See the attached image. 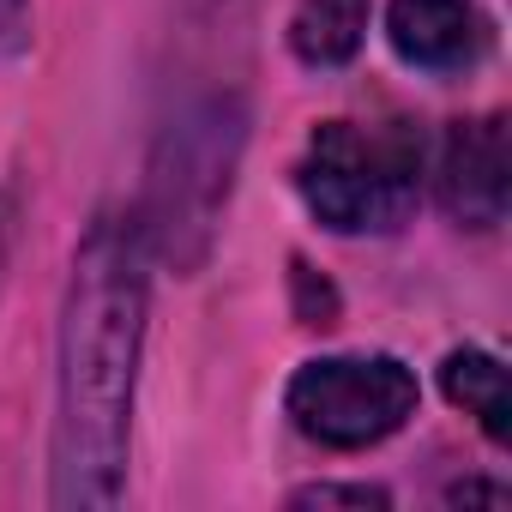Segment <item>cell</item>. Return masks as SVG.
I'll use <instances>...</instances> for the list:
<instances>
[{
  "label": "cell",
  "instance_id": "4",
  "mask_svg": "<svg viewBox=\"0 0 512 512\" xmlns=\"http://www.w3.org/2000/svg\"><path fill=\"white\" fill-rule=\"evenodd\" d=\"M241 127L223 115L175 127V163L157 175V229H211L223 193H229V163H235Z\"/></svg>",
  "mask_w": 512,
  "mask_h": 512
},
{
  "label": "cell",
  "instance_id": "1",
  "mask_svg": "<svg viewBox=\"0 0 512 512\" xmlns=\"http://www.w3.org/2000/svg\"><path fill=\"white\" fill-rule=\"evenodd\" d=\"M139 332H145V235L121 217H103L73 260L67 326H61L55 506H109L121 494Z\"/></svg>",
  "mask_w": 512,
  "mask_h": 512
},
{
  "label": "cell",
  "instance_id": "9",
  "mask_svg": "<svg viewBox=\"0 0 512 512\" xmlns=\"http://www.w3.org/2000/svg\"><path fill=\"white\" fill-rule=\"evenodd\" d=\"M296 506H386V494L380 488H302L296 494Z\"/></svg>",
  "mask_w": 512,
  "mask_h": 512
},
{
  "label": "cell",
  "instance_id": "8",
  "mask_svg": "<svg viewBox=\"0 0 512 512\" xmlns=\"http://www.w3.org/2000/svg\"><path fill=\"white\" fill-rule=\"evenodd\" d=\"M440 386L446 398L482 422V434L500 446L512 434V398H506V368L488 356V350H452L446 368H440Z\"/></svg>",
  "mask_w": 512,
  "mask_h": 512
},
{
  "label": "cell",
  "instance_id": "3",
  "mask_svg": "<svg viewBox=\"0 0 512 512\" xmlns=\"http://www.w3.org/2000/svg\"><path fill=\"white\" fill-rule=\"evenodd\" d=\"M290 416L332 452L374 446L416 416V374L392 356H332L290 380Z\"/></svg>",
  "mask_w": 512,
  "mask_h": 512
},
{
  "label": "cell",
  "instance_id": "2",
  "mask_svg": "<svg viewBox=\"0 0 512 512\" xmlns=\"http://www.w3.org/2000/svg\"><path fill=\"white\" fill-rule=\"evenodd\" d=\"M422 139L410 127H356L326 121L302 157V199L338 235L398 229L416 205Z\"/></svg>",
  "mask_w": 512,
  "mask_h": 512
},
{
  "label": "cell",
  "instance_id": "6",
  "mask_svg": "<svg viewBox=\"0 0 512 512\" xmlns=\"http://www.w3.org/2000/svg\"><path fill=\"white\" fill-rule=\"evenodd\" d=\"M386 37L422 73H458L488 49V25L476 13V0H392Z\"/></svg>",
  "mask_w": 512,
  "mask_h": 512
},
{
  "label": "cell",
  "instance_id": "7",
  "mask_svg": "<svg viewBox=\"0 0 512 512\" xmlns=\"http://www.w3.org/2000/svg\"><path fill=\"white\" fill-rule=\"evenodd\" d=\"M368 37V0H302L290 19V49L308 67H344Z\"/></svg>",
  "mask_w": 512,
  "mask_h": 512
},
{
  "label": "cell",
  "instance_id": "5",
  "mask_svg": "<svg viewBox=\"0 0 512 512\" xmlns=\"http://www.w3.org/2000/svg\"><path fill=\"white\" fill-rule=\"evenodd\" d=\"M506 193H512L506 121L500 115L458 121L446 133V157H440V205H446V217L464 223V229H494L506 217Z\"/></svg>",
  "mask_w": 512,
  "mask_h": 512
}]
</instances>
